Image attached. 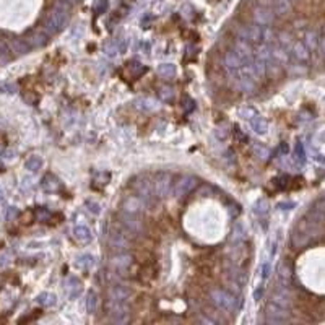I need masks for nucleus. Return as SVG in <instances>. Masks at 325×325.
I'll use <instances>...</instances> for the list:
<instances>
[{"mask_svg": "<svg viewBox=\"0 0 325 325\" xmlns=\"http://www.w3.org/2000/svg\"><path fill=\"white\" fill-rule=\"evenodd\" d=\"M68 16H70V4L65 2V0H57L46 16V21H44V31H46L47 34L60 33L67 26Z\"/></svg>", "mask_w": 325, "mask_h": 325, "instance_id": "f257e3e1", "label": "nucleus"}, {"mask_svg": "<svg viewBox=\"0 0 325 325\" xmlns=\"http://www.w3.org/2000/svg\"><path fill=\"white\" fill-rule=\"evenodd\" d=\"M288 296L285 291H275L271 296L270 303L267 304L265 309V322L277 325V323H285L289 319L288 312Z\"/></svg>", "mask_w": 325, "mask_h": 325, "instance_id": "f03ea898", "label": "nucleus"}, {"mask_svg": "<svg viewBox=\"0 0 325 325\" xmlns=\"http://www.w3.org/2000/svg\"><path fill=\"white\" fill-rule=\"evenodd\" d=\"M108 244L116 254L127 252L129 249H132V236L122 228V224L114 226L108 233Z\"/></svg>", "mask_w": 325, "mask_h": 325, "instance_id": "7ed1b4c3", "label": "nucleus"}, {"mask_svg": "<svg viewBox=\"0 0 325 325\" xmlns=\"http://www.w3.org/2000/svg\"><path fill=\"white\" fill-rule=\"evenodd\" d=\"M268 26H260L257 23L254 24H245L238 31L239 39H244L251 42L252 46H259L262 42H268Z\"/></svg>", "mask_w": 325, "mask_h": 325, "instance_id": "20e7f679", "label": "nucleus"}, {"mask_svg": "<svg viewBox=\"0 0 325 325\" xmlns=\"http://www.w3.org/2000/svg\"><path fill=\"white\" fill-rule=\"evenodd\" d=\"M210 299L223 312H233L236 309V296L231 294L228 289L215 288L210 291Z\"/></svg>", "mask_w": 325, "mask_h": 325, "instance_id": "39448f33", "label": "nucleus"}, {"mask_svg": "<svg viewBox=\"0 0 325 325\" xmlns=\"http://www.w3.org/2000/svg\"><path fill=\"white\" fill-rule=\"evenodd\" d=\"M134 257L130 256V254L127 252H120V254H116L111 262H109V270L111 273L117 275V277H126L130 273L132 270V265H134Z\"/></svg>", "mask_w": 325, "mask_h": 325, "instance_id": "423d86ee", "label": "nucleus"}, {"mask_svg": "<svg viewBox=\"0 0 325 325\" xmlns=\"http://www.w3.org/2000/svg\"><path fill=\"white\" fill-rule=\"evenodd\" d=\"M119 223L132 236V238L143 233V221L138 218V215L127 213V212H120V221Z\"/></svg>", "mask_w": 325, "mask_h": 325, "instance_id": "0eeeda50", "label": "nucleus"}, {"mask_svg": "<svg viewBox=\"0 0 325 325\" xmlns=\"http://www.w3.org/2000/svg\"><path fill=\"white\" fill-rule=\"evenodd\" d=\"M172 187V176L168 172H160L153 181V192L156 198H164L171 194Z\"/></svg>", "mask_w": 325, "mask_h": 325, "instance_id": "6e6552de", "label": "nucleus"}, {"mask_svg": "<svg viewBox=\"0 0 325 325\" xmlns=\"http://www.w3.org/2000/svg\"><path fill=\"white\" fill-rule=\"evenodd\" d=\"M132 297V289L126 285H114L108 291V303L109 304H129Z\"/></svg>", "mask_w": 325, "mask_h": 325, "instance_id": "1a4fd4ad", "label": "nucleus"}, {"mask_svg": "<svg viewBox=\"0 0 325 325\" xmlns=\"http://www.w3.org/2000/svg\"><path fill=\"white\" fill-rule=\"evenodd\" d=\"M197 186H198V179L195 176H182L174 186V197L176 198L187 197Z\"/></svg>", "mask_w": 325, "mask_h": 325, "instance_id": "9d476101", "label": "nucleus"}, {"mask_svg": "<svg viewBox=\"0 0 325 325\" xmlns=\"http://www.w3.org/2000/svg\"><path fill=\"white\" fill-rule=\"evenodd\" d=\"M108 309H109L111 322L117 323V325H124L129 322V319H130L129 304H109L108 303Z\"/></svg>", "mask_w": 325, "mask_h": 325, "instance_id": "9b49d317", "label": "nucleus"}, {"mask_svg": "<svg viewBox=\"0 0 325 325\" xmlns=\"http://www.w3.org/2000/svg\"><path fill=\"white\" fill-rule=\"evenodd\" d=\"M252 18H254V23H257L260 26H268V24H271V21H273L275 13L268 5H259L254 8Z\"/></svg>", "mask_w": 325, "mask_h": 325, "instance_id": "f8f14e48", "label": "nucleus"}, {"mask_svg": "<svg viewBox=\"0 0 325 325\" xmlns=\"http://www.w3.org/2000/svg\"><path fill=\"white\" fill-rule=\"evenodd\" d=\"M146 207V200L142 198L140 195H130L124 202H122V212L140 215Z\"/></svg>", "mask_w": 325, "mask_h": 325, "instance_id": "ddd939ff", "label": "nucleus"}, {"mask_svg": "<svg viewBox=\"0 0 325 325\" xmlns=\"http://www.w3.org/2000/svg\"><path fill=\"white\" fill-rule=\"evenodd\" d=\"M242 65H244V60L241 59V56L234 49L226 52V56H224V68L228 70V73L234 77L242 68Z\"/></svg>", "mask_w": 325, "mask_h": 325, "instance_id": "4468645a", "label": "nucleus"}, {"mask_svg": "<svg viewBox=\"0 0 325 325\" xmlns=\"http://www.w3.org/2000/svg\"><path fill=\"white\" fill-rule=\"evenodd\" d=\"M135 190H137V194L145 198L146 202L150 200L153 197V182L148 179V178H138L137 182H135Z\"/></svg>", "mask_w": 325, "mask_h": 325, "instance_id": "2eb2a0df", "label": "nucleus"}, {"mask_svg": "<svg viewBox=\"0 0 325 325\" xmlns=\"http://www.w3.org/2000/svg\"><path fill=\"white\" fill-rule=\"evenodd\" d=\"M24 41L28 42L30 47H42L47 42V33L42 30H34L24 36Z\"/></svg>", "mask_w": 325, "mask_h": 325, "instance_id": "dca6fc26", "label": "nucleus"}, {"mask_svg": "<svg viewBox=\"0 0 325 325\" xmlns=\"http://www.w3.org/2000/svg\"><path fill=\"white\" fill-rule=\"evenodd\" d=\"M82 282L78 280L77 277H70L67 280V286H65V291H67V296L70 297V299H75V297H78L82 294Z\"/></svg>", "mask_w": 325, "mask_h": 325, "instance_id": "f3484780", "label": "nucleus"}, {"mask_svg": "<svg viewBox=\"0 0 325 325\" xmlns=\"http://www.w3.org/2000/svg\"><path fill=\"white\" fill-rule=\"evenodd\" d=\"M73 238L80 244H88V242H91V239H93V233H91V230L88 226L78 224L73 230Z\"/></svg>", "mask_w": 325, "mask_h": 325, "instance_id": "a211bd4d", "label": "nucleus"}, {"mask_svg": "<svg viewBox=\"0 0 325 325\" xmlns=\"http://www.w3.org/2000/svg\"><path fill=\"white\" fill-rule=\"evenodd\" d=\"M8 42V47H10L12 54H16V56H21V54H26L30 49L28 42H26L24 39H18V38H12V39H7Z\"/></svg>", "mask_w": 325, "mask_h": 325, "instance_id": "6ab92c4d", "label": "nucleus"}, {"mask_svg": "<svg viewBox=\"0 0 325 325\" xmlns=\"http://www.w3.org/2000/svg\"><path fill=\"white\" fill-rule=\"evenodd\" d=\"M251 129L256 132L257 135H265L268 130V122L256 114V116L251 119Z\"/></svg>", "mask_w": 325, "mask_h": 325, "instance_id": "aec40b11", "label": "nucleus"}, {"mask_svg": "<svg viewBox=\"0 0 325 325\" xmlns=\"http://www.w3.org/2000/svg\"><path fill=\"white\" fill-rule=\"evenodd\" d=\"M41 186H42L44 190H47V192H56L60 187V182H59V179L56 178V176L46 174V176H44L42 182H41Z\"/></svg>", "mask_w": 325, "mask_h": 325, "instance_id": "412c9836", "label": "nucleus"}, {"mask_svg": "<svg viewBox=\"0 0 325 325\" xmlns=\"http://www.w3.org/2000/svg\"><path fill=\"white\" fill-rule=\"evenodd\" d=\"M134 106H135L137 109H140V111L150 112V111H155V109L158 108V104H156V101H153V99H150V98H138V99H135Z\"/></svg>", "mask_w": 325, "mask_h": 325, "instance_id": "4be33fe9", "label": "nucleus"}, {"mask_svg": "<svg viewBox=\"0 0 325 325\" xmlns=\"http://www.w3.org/2000/svg\"><path fill=\"white\" fill-rule=\"evenodd\" d=\"M13 54L10 47H8V42L7 39H0V65H5L12 60Z\"/></svg>", "mask_w": 325, "mask_h": 325, "instance_id": "5701e85b", "label": "nucleus"}, {"mask_svg": "<svg viewBox=\"0 0 325 325\" xmlns=\"http://www.w3.org/2000/svg\"><path fill=\"white\" fill-rule=\"evenodd\" d=\"M98 304H99V299H98V293L96 291H90L86 294V311L90 314H94L96 311H98Z\"/></svg>", "mask_w": 325, "mask_h": 325, "instance_id": "b1692460", "label": "nucleus"}, {"mask_svg": "<svg viewBox=\"0 0 325 325\" xmlns=\"http://www.w3.org/2000/svg\"><path fill=\"white\" fill-rule=\"evenodd\" d=\"M94 265V257L90 256V254H83L77 259V267L82 268V270H91Z\"/></svg>", "mask_w": 325, "mask_h": 325, "instance_id": "393cba45", "label": "nucleus"}, {"mask_svg": "<svg viewBox=\"0 0 325 325\" xmlns=\"http://www.w3.org/2000/svg\"><path fill=\"white\" fill-rule=\"evenodd\" d=\"M174 96H176L174 88L171 86H161L160 90H158V98L163 103H171L174 99Z\"/></svg>", "mask_w": 325, "mask_h": 325, "instance_id": "a878e982", "label": "nucleus"}, {"mask_svg": "<svg viewBox=\"0 0 325 325\" xmlns=\"http://www.w3.org/2000/svg\"><path fill=\"white\" fill-rule=\"evenodd\" d=\"M38 304H41L42 307H52V306H56L57 303V297L52 294V293H41L38 296Z\"/></svg>", "mask_w": 325, "mask_h": 325, "instance_id": "bb28decb", "label": "nucleus"}, {"mask_svg": "<svg viewBox=\"0 0 325 325\" xmlns=\"http://www.w3.org/2000/svg\"><path fill=\"white\" fill-rule=\"evenodd\" d=\"M273 8L277 15H286L291 8V0H273Z\"/></svg>", "mask_w": 325, "mask_h": 325, "instance_id": "cd10ccee", "label": "nucleus"}, {"mask_svg": "<svg viewBox=\"0 0 325 325\" xmlns=\"http://www.w3.org/2000/svg\"><path fill=\"white\" fill-rule=\"evenodd\" d=\"M158 73H160V77L163 78H172L176 75V65L174 64H161L160 67H158Z\"/></svg>", "mask_w": 325, "mask_h": 325, "instance_id": "c85d7f7f", "label": "nucleus"}, {"mask_svg": "<svg viewBox=\"0 0 325 325\" xmlns=\"http://www.w3.org/2000/svg\"><path fill=\"white\" fill-rule=\"evenodd\" d=\"M26 169L28 171H31V172H36V171H39L41 168H42V160L39 156H31V158H28V160H26Z\"/></svg>", "mask_w": 325, "mask_h": 325, "instance_id": "c756f323", "label": "nucleus"}, {"mask_svg": "<svg viewBox=\"0 0 325 325\" xmlns=\"http://www.w3.org/2000/svg\"><path fill=\"white\" fill-rule=\"evenodd\" d=\"M254 213H256L257 216H263V215H268V202L267 200H257L256 205H254Z\"/></svg>", "mask_w": 325, "mask_h": 325, "instance_id": "7c9ffc66", "label": "nucleus"}, {"mask_svg": "<svg viewBox=\"0 0 325 325\" xmlns=\"http://www.w3.org/2000/svg\"><path fill=\"white\" fill-rule=\"evenodd\" d=\"M231 278H233V283H236L238 286H244L245 280H247V277H245V273L241 268H233L231 270Z\"/></svg>", "mask_w": 325, "mask_h": 325, "instance_id": "2f4dec72", "label": "nucleus"}, {"mask_svg": "<svg viewBox=\"0 0 325 325\" xmlns=\"http://www.w3.org/2000/svg\"><path fill=\"white\" fill-rule=\"evenodd\" d=\"M252 152L257 158H260V160H267L268 158V150L260 143H252Z\"/></svg>", "mask_w": 325, "mask_h": 325, "instance_id": "473e14b6", "label": "nucleus"}, {"mask_svg": "<svg viewBox=\"0 0 325 325\" xmlns=\"http://www.w3.org/2000/svg\"><path fill=\"white\" fill-rule=\"evenodd\" d=\"M129 70H130V73L134 75V77H140L142 73H145L146 67L142 65L140 62H130V64H129Z\"/></svg>", "mask_w": 325, "mask_h": 325, "instance_id": "72a5a7b5", "label": "nucleus"}, {"mask_svg": "<svg viewBox=\"0 0 325 325\" xmlns=\"http://www.w3.org/2000/svg\"><path fill=\"white\" fill-rule=\"evenodd\" d=\"M233 239H234V241H238V242H241V241H244V239H245V230H244V226H242L241 223L234 224Z\"/></svg>", "mask_w": 325, "mask_h": 325, "instance_id": "f704fd0d", "label": "nucleus"}, {"mask_svg": "<svg viewBox=\"0 0 325 325\" xmlns=\"http://www.w3.org/2000/svg\"><path fill=\"white\" fill-rule=\"evenodd\" d=\"M215 135L218 140H226L228 137H230V129H228L226 126H218L215 129Z\"/></svg>", "mask_w": 325, "mask_h": 325, "instance_id": "c9c22d12", "label": "nucleus"}, {"mask_svg": "<svg viewBox=\"0 0 325 325\" xmlns=\"http://www.w3.org/2000/svg\"><path fill=\"white\" fill-rule=\"evenodd\" d=\"M270 273H271V265H270L268 262H265V263L262 265V268H260V277H262L263 282H265V280H268Z\"/></svg>", "mask_w": 325, "mask_h": 325, "instance_id": "e433bc0d", "label": "nucleus"}, {"mask_svg": "<svg viewBox=\"0 0 325 325\" xmlns=\"http://www.w3.org/2000/svg\"><path fill=\"white\" fill-rule=\"evenodd\" d=\"M239 116H241V117H244V119H251V117L256 116V109H254V108H245V109H241V111H239Z\"/></svg>", "mask_w": 325, "mask_h": 325, "instance_id": "4c0bfd02", "label": "nucleus"}, {"mask_svg": "<svg viewBox=\"0 0 325 325\" xmlns=\"http://www.w3.org/2000/svg\"><path fill=\"white\" fill-rule=\"evenodd\" d=\"M86 207H88V210H90V212L94 213V215H99V212H101L99 204H96V202L88 200V202H86Z\"/></svg>", "mask_w": 325, "mask_h": 325, "instance_id": "58836bf2", "label": "nucleus"}, {"mask_svg": "<svg viewBox=\"0 0 325 325\" xmlns=\"http://www.w3.org/2000/svg\"><path fill=\"white\" fill-rule=\"evenodd\" d=\"M116 44H117V51H119V54H124V52L127 51V46H129V39L122 38V39H120V41H117Z\"/></svg>", "mask_w": 325, "mask_h": 325, "instance_id": "ea45409f", "label": "nucleus"}, {"mask_svg": "<svg viewBox=\"0 0 325 325\" xmlns=\"http://www.w3.org/2000/svg\"><path fill=\"white\" fill-rule=\"evenodd\" d=\"M140 51H142V54L148 56V54H150V51H152V44L150 42H142V44H140Z\"/></svg>", "mask_w": 325, "mask_h": 325, "instance_id": "a19ab883", "label": "nucleus"}, {"mask_svg": "<svg viewBox=\"0 0 325 325\" xmlns=\"http://www.w3.org/2000/svg\"><path fill=\"white\" fill-rule=\"evenodd\" d=\"M15 90H16L15 85H2L0 86V91L2 93H15Z\"/></svg>", "mask_w": 325, "mask_h": 325, "instance_id": "79ce46f5", "label": "nucleus"}, {"mask_svg": "<svg viewBox=\"0 0 325 325\" xmlns=\"http://www.w3.org/2000/svg\"><path fill=\"white\" fill-rule=\"evenodd\" d=\"M195 106H194V101H192V99H189V98H186V99H184V109H186L187 112H190L192 109H194Z\"/></svg>", "mask_w": 325, "mask_h": 325, "instance_id": "37998d69", "label": "nucleus"}, {"mask_svg": "<svg viewBox=\"0 0 325 325\" xmlns=\"http://www.w3.org/2000/svg\"><path fill=\"white\" fill-rule=\"evenodd\" d=\"M16 216H18V210H16L15 207H10V208H8L7 218H8V219H13V218H16Z\"/></svg>", "mask_w": 325, "mask_h": 325, "instance_id": "c03bdc74", "label": "nucleus"}, {"mask_svg": "<svg viewBox=\"0 0 325 325\" xmlns=\"http://www.w3.org/2000/svg\"><path fill=\"white\" fill-rule=\"evenodd\" d=\"M294 56H296L297 59H303V57H306V54H304V49L299 46V44H297V46L294 47Z\"/></svg>", "mask_w": 325, "mask_h": 325, "instance_id": "a18cd8bd", "label": "nucleus"}, {"mask_svg": "<svg viewBox=\"0 0 325 325\" xmlns=\"http://www.w3.org/2000/svg\"><path fill=\"white\" fill-rule=\"evenodd\" d=\"M262 294H263V286H259V288L256 289V293H254V297H256V301H260Z\"/></svg>", "mask_w": 325, "mask_h": 325, "instance_id": "49530a36", "label": "nucleus"}, {"mask_svg": "<svg viewBox=\"0 0 325 325\" xmlns=\"http://www.w3.org/2000/svg\"><path fill=\"white\" fill-rule=\"evenodd\" d=\"M38 216H39L41 219H47V218L51 216V213H49V212H46V210H39Z\"/></svg>", "mask_w": 325, "mask_h": 325, "instance_id": "de8ad7c7", "label": "nucleus"}, {"mask_svg": "<svg viewBox=\"0 0 325 325\" xmlns=\"http://www.w3.org/2000/svg\"><path fill=\"white\" fill-rule=\"evenodd\" d=\"M4 155H5V160H12V158L15 156V152H12V150H7Z\"/></svg>", "mask_w": 325, "mask_h": 325, "instance_id": "09e8293b", "label": "nucleus"}, {"mask_svg": "<svg viewBox=\"0 0 325 325\" xmlns=\"http://www.w3.org/2000/svg\"><path fill=\"white\" fill-rule=\"evenodd\" d=\"M65 2H68V4H73V2H77V0H65Z\"/></svg>", "mask_w": 325, "mask_h": 325, "instance_id": "8fccbe9b", "label": "nucleus"}]
</instances>
